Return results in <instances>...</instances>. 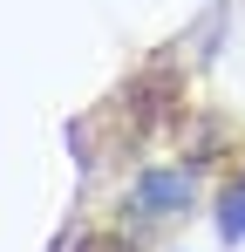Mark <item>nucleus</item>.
Wrapping results in <instances>:
<instances>
[{"label":"nucleus","mask_w":245,"mask_h":252,"mask_svg":"<svg viewBox=\"0 0 245 252\" xmlns=\"http://www.w3.org/2000/svg\"><path fill=\"white\" fill-rule=\"evenodd\" d=\"M143 211H177L184 205V177H143Z\"/></svg>","instance_id":"1"},{"label":"nucleus","mask_w":245,"mask_h":252,"mask_svg":"<svg viewBox=\"0 0 245 252\" xmlns=\"http://www.w3.org/2000/svg\"><path fill=\"white\" fill-rule=\"evenodd\" d=\"M218 232H225V239H245V177L218 198Z\"/></svg>","instance_id":"2"},{"label":"nucleus","mask_w":245,"mask_h":252,"mask_svg":"<svg viewBox=\"0 0 245 252\" xmlns=\"http://www.w3.org/2000/svg\"><path fill=\"white\" fill-rule=\"evenodd\" d=\"M75 252H136V246H129L122 232H89V239H82Z\"/></svg>","instance_id":"3"}]
</instances>
